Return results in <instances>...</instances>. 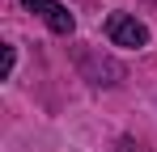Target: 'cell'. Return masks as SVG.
<instances>
[{
    "label": "cell",
    "mask_w": 157,
    "mask_h": 152,
    "mask_svg": "<svg viewBox=\"0 0 157 152\" xmlns=\"http://www.w3.org/2000/svg\"><path fill=\"white\" fill-rule=\"evenodd\" d=\"M153 4H157V0H153Z\"/></svg>",
    "instance_id": "4"
},
{
    "label": "cell",
    "mask_w": 157,
    "mask_h": 152,
    "mask_svg": "<svg viewBox=\"0 0 157 152\" xmlns=\"http://www.w3.org/2000/svg\"><path fill=\"white\" fill-rule=\"evenodd\" d=\"M106 38L115 42V47H149V30L136 21L132 13H110L106 17Z\"/></svg>",
    "instance_id": "1"
},
{
    "label": "cell",
    "mask_w": 157,
    "mask_h": 152,
    "mask_svg": "<svg viewBox=\"0 0 157 152\" xmlns=\"http://www.w3.org/2000/svg\"><path fill=\"white\" fill-rule=\"evenodd\" d=\"M21 9H26V13H38L43 21L51 25V34H72V25H77L72 13H68L59 0H21Z\"/></svg>",
    "instance_id": "2"
},
{
    "label": "cell",
    "mask_w": 157,
    "mask_h": 152,
    "mask_svg": "<svg viewBox=\"0 0 157 152\" xmlns=\"http://www.w3.org/2000/svg\"><path fill=\"white\" fill-rule=\"evenodd\" d=\"M13 63H17V51L4 47V76H13Z\"/></svg>",
    "instance_id": "3"
}]
</instances>
